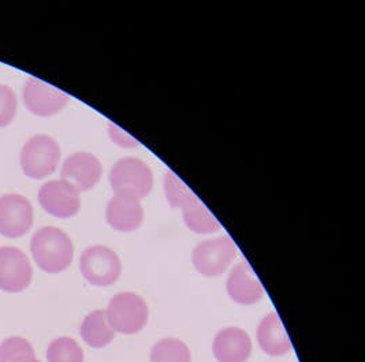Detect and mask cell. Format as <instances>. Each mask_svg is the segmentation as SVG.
Segmentation results:
<instances>
[{
  "label": "cell",
  "mask_w": 365,
  "mask_h": 362,
  "mask_svg": "<svg viewBox=\"0 0 365 362\" xmlns=\"http://www.w3.org/2000/svg\"><path fill=\"white\" fill-rule=\"evenodd\" d=\"M34 262L47 274L66 271L74 257V247L65 231L44 227L34 232L31 241Z\"/></svg>",
  "instance_id": "obj_1"
},
{
  "label": "cell",
  "mask_w": 365,
  "mask_h": 362,
  "mask_svg": "<svg viewBox=\"0 0 365 362\" xmlns=\"http://www.w3.org/2000/svg\"><path fill=\"white\" fill-rule=\"evenodd\" d=\"M104 312L113 329L125 335L140 332L150 319V309L145 299L129 291L113 296Z\"/></svg>",
  "instance_id": "obj_2"
},
{
  "label": "cell",
  "mask_w": 365,
  "mask_h": 362,
  "mask_svg": "<svg viewBox=\"0 0 365 362\" xmlns=\"http://www.w3.org/2000/svg\"><path fill=\"white\" fill-rule=\"evenodd\" d=\"M110 183L115 195L143 200L153 187V174L150 165L137 157L118 160L110 172Z\"/></svg>",
  "instance_id": "obj_3"
},
{
  "label": "cell",
  "mask_w": 365,
  "mask_h": 362,
  "mask_svg": "<svg viewBox=\"0 0 365 362\" xmlns=\"http://www.w3.org/2000/svg\"><path fill=\"white\" fill-rule=\"evenodd\" d=\"M61 160L59 144L46 134L32 137L21 152V165L26 177L43 180L51 175Z\"/></svg>",
  "instance_id": "obj_4"
},
{
  "label": "cell",
  "mask_w": 365,
  "mask_h": 362,
  "mask_svg": "<svg viewBox=\"0 0 365 362\" xmlns=\"http://www.w3.org/2000/svg\"><path fill=\"white\" fill-rule=\"evenodd\" d=\"M80 271L91 284L106 287L119 279L122 262L113 249L96 245L83 250L80 259Z\"/></svg>",
  "instance_id": "obj_5"
},
{
  "label": "cell",
  "mask_w": 365,
  "mask_h": 362,
  "mask_svg": "<svg viewBox=\"0 0 365 362\" xmlns=\"http://www.w3.org/2000/svg\"><path fill=\"white\" fill-rule=\"evenodd\" d=\"M237 256V247L230 237H217L200 242L195 247L192 262L204 276H219L229 269Z\"/></svg>",
  "instance_id": "obj_6"
},
{
  "label": "cell",
  "mask_w": 365,
  "mask_h": 362,
  "mask_svg": "<svg viewBox=\"0 0 365 362\" xmlns=\"http://www.w3.org/2000/svg\"><path fill=\"white\" fill-rule=\"evenodd\" d=\"M34 276L28 256L17 247H0V290L21 293L29 287Z\"/></svg>",
  "instance_id": "obj_7"
},
{
  "label": "cell",
  "mask_w": 365,
  "mask_h": 362,
  "mask_svg": "<svg viewBox=\"0 0 365 362\" xmlns=\"http://www.w3.org/2000/svg\"><path fill=\"white\" fill-rule=\"evenodd\" d=\"M34 226V208L29 200L19 195L0 197V234L7 238L25 235Z\"/></svg>",
  "instance_id": "obj_8"
},
{
  "label": "cell",
  "mask_w": 365,
  "mask_h": 362,
  "mask_svg": "<svg viewBox=\"0 0 365 362\" xmlns=\"http://www.w3.org/2000/svg\"><path fill=\"white\" fill-rule=\"evenodd\" d=\"M38 201L46 212L61 219L73 217L81 207L80 192L65 181L44 183L38 192Z\"/></svg>",
  "instance_id": "obj_9"
},
{
  "label": "cell",
  "mask_w": 365,
  "mask_h": 362,
  "mask_svg": "<svg viewBox=\"0 0 365 362\" xmlns=\"http://www.w3.org/2000/svg\"><path fill=\"white\" fill-rule=\"evenodd\" d=\"M70 101L63 90L38 78H29L24 88V103L34 115L51 116L62 111Z\"/></svg>",
  "instance_id": "obj_10"
},
{
  "label": "cell",
  "mask_w": 365,
  "mask_h": 362,
  "mask_svg": "<svg viewBox=\"0 0 365 362\" xmlns=\"http://www.w3.org/2000/svg\"><path fill=\"white\" fill-rule=\"evenodd\" d=\"M103 167L99 159L88 152H77L67 157L62 167V181L70 183L78 192H86L100 181Z\"/></svg>",
  "instance_id": "obj_11"
},
{
  "label": "cell",
  "mask_w": 365,
  "mask_h": 362,
  "mask_svg": "<svg viewBox=\"0 0 365 362\" xmlns=\"http://www.w3.org/2000/svg\"><path fill=\"white\" fill-rule=\"evenodd\" d=\"M226 289L229 296L240 305H255L264 296L260 280L253 274L247 262H241L232 268Z\"/></svg>",
  "instance_id": "obj_12"
},
{
  "label": "cell",
  "mask_w": 365,
  "mask_h": 362,
  "mask_svg": "<svg viewBox=\"0 0 365 362\" xmlns=\"http://www.w3.org/2000/svg\"><path fill=\"white\" fill-rule=\"evenodd\" d=\"M106 219L114 230L122 232L138 230L144 222V208L137 198L115 195L108 201Z\"/></svg>",
  "instance_id": "obj_13"
},
{
  "label": "cell",
  "mask_w": 365,
  "mask_h": 362,
  "mask_svg": "<svg viewBox=\"0 0 365 362\" xmlns=\"http://www.w3.org/2000/svg\"><path fill=\"white\" fill-rule=\"evenodd\" d=\"M212 350L217 362H247L252 353V341L244 329L227 327L217 332Z\"/></svg>",
  "instance_id": "obj_14"
},
{
  "label": "cell",
  "mask_w": 365,
  "mask_h": 362,
  "mask_svg": "<svg viewBox=\"0 0 365 362\" xmlns=\"http://www.w3.org/2000/svg\"><path fill=\"white\" fill-rule=\"evenodd\" d=\"M257 342L260 348L272 357L290 353L292 342L283 329L282 321L275 312L267 314L257 329Z\"/></svg>",
  "instance_id": "obj_15"
},
{
  "label": "cell",
  "mask_w": 365,
  "mask_h": 362,
  "mask_svg": "<svg viewBox=\"0 0 365 362\" xmlns=\"http://www.w3.org/2000/svg\"><path fill=\"white\" fill-rule=\"evenodd\" d=\"M83 342L93 348H103L115 339V331L110 326L104 311H93L83 319L80 327Z\"/></svg>",
  "instance_id": "obj_16"
},
{
  "label": "cell",
  "mask_w": 365,
  "mask_h": 362,
  "mask_svg": "<svg viewBox=\"0 0 365 362\" xmlns=\"http://www.w3.org/2000/svg\"><path fill=\"white\" fill-rule=\"evenodd\" d=\"M182 212L186 227L196 234H212L220 230L217 219L200 200L183 210Z\"/></svg>",
  "instance_id": "obj_17"
},
{
  "label": "cell",
  "mask_w": 365,
  "mask_h": 362,
  "mask_svg": "<svg viewBox=\"0 0 365 362\" xmlns=\"http://www.w3.org/2000/svg\"><path fill=\"white\" fill-rule=\"evenodd\" d=\"M150 362H192V356L182 341L165 338L152 347Z\"/></svg>",
  "instance_id": "obj_18"
},
{
  "label": "cell",
  "mask_w": 365,
  "mask_h": 362,
  "mask_svg": "<svg viewBox=\"0 0 365 362\" xmlns=\"http://www.w3.org/2000/svg\"><path fill=\"white\" fill-rule=\"evenodd\" d=\"M165 193L170 207L186 210L199 198L180 180L173 171H167L165 177Z\"/></svg>",
  "instance_id": "obj_19"
},
{
  "label": "cell",
  "mask_w": 365,
  "mask_h": 362,
  "mask_svg": "<svg viewBox=\"0 0 365 362\" xmlns=\"http://www.w3.org/2000/svg\"><path fill=\"white\" fill-rule=\"evenodd\" d=\"M47 360L48 362H83V348L73 338H56L47 348Z\"/></svg>",
  "instance_id": "obj_20"
},
{
  "label": "cell",
  "mask_w": 365,
  "mask_h": 362,
  "mask_svg": "<svg viewBox=\"0 0 365 362\" xmlns=\"http://www.w3.org/2000/svg\"><path fill=\"white\" fill-rule=\"evenodd\" d=\"M22 357H36L34 347L25 338L13 336L0 343V362H16Z\"/></svg>",
  "instance_id": "obj_21"
},
{
  "label": "cell",
  "mask_w": 365,
  "mask_h": 362,
  "mask_svg": "<svg viewBox=\"0 0 365 362\" xmlns=\"http://www.w3.org/2000/svg\"><path fill=\"white\" fill-rule=\"evenodd\" d=\"M17 96L7 85H0V128H6L17 114Z\"/></svg>",
  "instance_id": "obj_22"
},
{
  "label": "cell",
  "mask_w": 365,
  "mask_h": 362,
  "mask_svg": "<svg viewBox=\"0 0 365 362\" xmlns=\"http://www.w3.org/2000/svg\"><path fill=\"white\" fill-rule=\"evenodd\" d=\"M110 135H111V140L120 147H135L137 145V141H134L128 133L123 132L122 129H119L116 125H113V123H110Z\"/></svg>",
  "instance_id": "obj_23"
},
{
  "label": "cell",
  "mask_w": 365,
  "mask_h": 362,
  "mask_svg": "<svg viewBox=\"0 0 365 362\" xmlns=\"http://www.w3.org/2000/svg\"><path fill=\"white\" fill-rule=\"evenodd\" d=\"M16 362H41L38 361L36 357H22V358H19L18 361Z\"/></svg>",
  "instance_id": "obj_24"
}]
</instances>
